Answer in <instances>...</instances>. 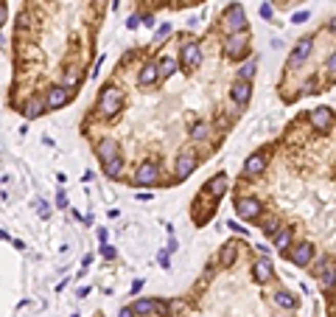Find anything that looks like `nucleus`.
Returning a JSON list of instances; mask_svg holds the SVG:
<instances>
[{"label": "nucleus", "instance_id": "f257e3e1", "mask_svg": "<svg viewBox=\"0 0 336 317\" xmlns=\"http://www.w3.org/2000/svg\"><path fill=\"white\" fill-rule=\"evenodd\" d=\"M121 104H123V93L115 85H107L104 93H101V112H104L107 121H112L121 112Z\"/></svg>", "mask_w": 336, "mask_h": 317}, {"label": "nucleus", "instance_id": "f03ea898", "mask_svg": "<svg viewBox=\"0 0 336 317\" xmlns=\"http://www.w3.org/2000/svg\"><path fill=\"white\" fill-rule=\"evenodd\" d=\"M221 26H224V31H227V34L247 31V14H244V6H238V3L227 6L224 17H221Z\"/></svg>", "mask_w": 336, "mask_h": 317}, {"label": "nucleus", "instance_id": "7ed1b4c3", "mask_svg": "<svg viewBox=\"0 0 336 317\" xmlns=\"http://www.w3.org/2000/svg\"><path fill=\"white\" fill-rule=\"evenodd\" d=\"M247 43H249V34L247 31H238V34H227L224 39V53L230 59H241L247 53Z\"/></svg>", "mask_w": 336, "mask_h": 317}, {"label": "nucleus", "instance_id": "20e7f679", "mask_svg": "<svg viewBox=\"0 0 336 317\" xmlns=\"http://www.w3.org/2000/svg\"><path fill=\"white\" fill-rule=\"evenodd\" d=\"M261 211H263V205L255 200V196H241V200H236V213L241 219H249L252 222V219L261 216Z\"/></svg>", "mask_w": 336, "mask_h": 317}, {"label": "nucleus", "instance_id": "39448f33", "mask_svg": "<svg viewBox=\"0 0 336 317\" xmlns=\"http://www.w3.org/2000/svg\"><path fill=\"white\" fill-rule=\"evenodd\" d=\"M70 98H73V90H70V87H65V85L51 87V90L45 93V104H48V110H59V107H65Z\"/></svg>", "mask_w": 336, "mask_h": 317}, {"label": "nucleus", "instance_id": "423d86ee", "mask_svg": "<svg viewBox=\"0 0 336 317\" xmlns=\"http://www.w3.org/2000/svg\"><path fill=\"white\" fill-rule=\"evenodd\" d=\"M179 65H182L185 70L199 68V65H202V51H199V45H194V43L182 45V53H179Z\"/></svg>", "mask_w": 336, "mask_h": 317}, {"label": "nucleus", "instance_id": "0eeeda50", "mask_svg": "<svg viewBox=\"0 0 336 317\" xmlns=\"http://www.w3.org/2000/svg\"><path fill=\"white\" fill-rule=\"evenodd\" d=\"M311 37H305V39H300L297 43V48H294L291 51V56H289V62H286V68L289 70H294V68H300V65L305 62V59H308V53H311Z\"/></svg>", "mask_w": 336, "mask_h": 317}, {"label": "nucleus", "instance_id": "6e6552de", "mask_svg": "<svg viewBox=\"0 0 336 317\" xmlns=\"http://www.w3.org/2000/svg\"><path fill=\"white\" fill-rule=\"evenodd\" d=\"M289 259H291V264H297V267H305L311 259H314V247H311L308 242H303V244H291V253H289Z\"/></svg>", "mask_w": 336, "mask_h": 317}, {"label": "nucleus", "instance_id": "1a4fd4ad", "mask_svg": "<svg viewBox=\"0 0 336 317\" xmlns=\"http://www.w3.org/2000/svg\"><path fill=\"white\" fill-rule=\"evenodd\" d=\"M230 98L236 101L238 107L249 104V98H252V85H249V82H244V79H236V85H233V90H230Z\"/></svg>", "mask_w": 336, "mask_h": 317}, {"label": "nucleus", "instance_id": "9d476101", "mask_svg": "<svg viewBox=\"0 0 336 317\" xmlns=\"http://www.w3.org/2000/svg\"><path fill=\"white\" fill-rule=\"evenodd\" d=\"M317 272H320V286H322V292L333 289V286H336V267L328 264V261H320V264H317Z\"/></svg>", "mask_w": 336, "mask_h": 317}, {"label": "nucleus", "instance_id": "9b49d317", "mask_svg": "<svg viewBox=\"0 0 336 317\" xmlns=\"http://www.w3.org/2000/svg\"><path fill=\"white\" fill-rule=\"evenodd\" d=\"M308 121H311V127L314 129H328L333 124V112L328 110V107H317V110H311Z\"/></svg>", "mask_w": 336, "mask_h": 317}, {"label": "nucleus", "instance_id": "f8f14e48", "mask_svg": "<svg viewBox=\"0 0 336 317\" xmlns=\"http://www.w3.org/2000/svg\"><path fill=\"white\" fill-rule=\"evenodd\" d=\"M157 177H160L157 163H140V169H137V174H135V183L137 185H154Z\"/></svg>", "mask_w": 336, "mask_h": 317}, {"label": "nucleus", "instance_id": "ddd939ff", "mask_svg": "<svg viewBox=\"0 0 336 317\" xmlns=\"http://www.w3.org/2000/svg\"><path fill=\"white\" fill-rule=\"evenodd\" d=\"M196 169V154L194 152H182L177 157V177L179 180H185V177H191V171Z\"/></svg>", "mask_w": 336, "mask_h": 317}, {"label": "nucleus", "instance_id": "4468645a", "mask_svg": "<svg viewBox=\"0 0 336 317\" xmlns=\"http://www.w3.org/2000/svg\"><path fill=\"white\" fill-rule=\"evenodd\" d=\"M266 152H255V154H249L247 157V163H244V171H247L249 177H258L263 169H266Z\"/></svg>", "mask_w": 336, "mask_h": 317}, {"label": "nucleus", "instance_id": "2eb2a0df", "mask_svg": "<svg viewBox=\"0 0 336 317\" xmlns=\"http://www.w3.org/2000/svg\"><path fill=\"white\" fill-rule=\"evenodd\" d=\"M252 275H255L258 284H266V281H272V261H269L266 255H261V259L252 264Z\"/></svg>", "mask_w": 336, "mask_h": 317}, {"label": "nucleus", "instance_id": "dca6fc26", "mask_svg": "<svg viewBox=\"0 0 336 317\" xmlns=\"http://www.w3.org/2000/svg\"><path fill=\"white\" fill-rule=\"evenodd\" d=\"M157 79H160V65H154V62H146L140 68V73H137V82H140L143 87H152Z\"/></svg>", "mask_w": 336, "mask_h": 317}, {"label": "nucleus", "instance_id": "f3484780", "mask_svg": "<svg viewBox=\"0 0 336 317\" xmlns=\"http://www.w3.org/2000/svg\"><path fill=\"white\" fill-rule=\"evenodd\" d=\"M95 152H98L101 163H104V160L118 157V154H121V146H118V141H112V137H104V141L98 143V149H95Z\"/></svg>", "mask_w": 336, "mask_h": 317}, {"label": "nucleus", "instance_id": "a211bd4d", "mask_svg": "<svg viewBox=\"0 0 336 317\" xmlns=\"http://www.w3.org/2000/svg\"><path fill=\"white\" fill-rule=\"evenodd\" d=\"M104 174L110 177V180H115V177L123 174V157H121V154L112 157V160H104Z\"/></svg>", "mask_w": 336, "mask_h": 317}, {"label": "nucleus", "instance_id": "6ab92c4d", "mask_svg": "<svg viewBox=\"0 0 336 317\" xmlns=\"http://www.w3.org/2000/svg\"><path fill=\"white\" fill-rule=\"evenodd\" d=\"M272 301L278 303L280 309H289V312H291V309H297V298H294L291 292H283V289H280V292H275V295H272Z\"/></svg>", "mask_w": 336, "mask_h": 317}, {"label": "nucleus", "instance_id": "aec40b11", "mask_svg": "<svg viewBox=\"0 0 336 317\" xmlns=\"http://www.w3.org/2000/svg\"><path fill=\"white\" fill-rule=\"evenodd\" d=\"M45 110H48V104H45L42 98H31V101L26 104V110H23V115H26V118H39Z\"/></svg>", "mask_w": 336, "mask_h": 317}, {"label": "nucleus", "instance_id": "412c9836", "mask_svg": "<svg viewBox=\"0 0 336 317\" xmlns=\"http://www.w3.org/2000/svg\"><path fill=\"white\" fill-rule=\"evenodd\" d=\"M238 259V247L236 244H224L221 247V253H219V264L221 267H233V261Z\"/></svg>", "mask_w": 336, "mask_h": 317}, {"label": "nucleus", "instance_id": "4be33fe9", "mask_svg": "<svg viewBox=\"0 0 336 317\" xmlns=\"http://www.w3.org/2000/svg\"><path fill=\"white\" fill-rule=\"evenodd\" d=\"M205 191H207V194H213V196H221V194L227 191V177H224V174L213 177V180L205 185Z\"/></svg>", "mask_w": 336, "mask_h": 317}, {"label": "nucleus", "instance_id": "5701e85b", "mask_svg": "<svg viewBox=\"0 0 336 317\" xmlns=\"http://www.w3.org/2000/svg\"><path fill=\"white\" fill-rule=\"evenodd\" d=\"M157 65H160V76H163V79H171V76L177 73V59L174 56H163Z\"/></svg>", "mask_w": 336, "mask_h": 317}, {"label": "nucleus", "instance_id": "b1692460", "mask_svg": "<svg viewBox=\"0 0 336 317\" xmlns=\"http://www.w3.org/2000/svg\"><path fill=\"white\" fill-rule=\"evenodd\" d=\"M255 73H258V59H249V62H244L238 68V79H244V82H252Z\"/></svg>", "mask_w": 336, "mask_h": 317}, {"label": "nucleus", "instance_id": "393cba45", "mask_svg": "<svg viewBox=\"0 0 336 317\" xmlns=\"http://www.w3.org/2000/svg\"><path fill=\"white\" fill-rule=\"evenodd\" d=\"M191 137H194V141H207V137H210V124L196 121L194 127H191Z\"/></svg>", "mask_w": 336, "mask_h": 317}, {"label": "nucleus", "instance_id": "a878e982", "mask_svg": "<svg viewBox=\"0 0 336 317\" xmlns=\"http://www.w3.org/2000/svg\"><path fill=\"white\" fill-rule=\"evenodd\" d=\"M275 247H278L280 253H283V250H291V230L289 227H283V230L275 236Z\"/></svg>", "mask_w": 336, "mask_h": 317}, {"label": "nucleus", "instance_id": "bb28decb", "mask_svg": "<svg viewBox=\"0 0 336 317\" xmlns=\"http://www.w3.org/2000/svg\"><path fill=\"white\" fill-rule=\"evenodd\" d=\"M263 233H266V236H278V216H263Z\"/></svg>", "mask_w": 336, "mask_h": 317}, {"label": "nucleus", "instance_id": "cd10ccee", "mask_svg": "<svg viewBox=\"0 0 336 317\" xmlns=\"http://www.w3.org/2000/svg\"><path fill=\"white\" fill-rule=\"evenodd\" d=\"M168 34H171V26L165 23V26H160V28H157V34H154V43H160V39L168 37Z\"/></svg>", "mask_w": 336, "mask_h": 317}, {"label": "nucleus", "instance_id": "c85d7f7f", "mask_svg": "<svg viewBox=\"0 0 336 317\" xmlns=\"http://www.w3.org/2000/svg\"><path fill=\"white\" fill-rule=\"evenodd\" d=\"M28 26H31V23H28V14H26V11H23V14L17 17V28H20V31H26Z\"/></svg>", "mask_w": 336, "mask_h": 317}, {"label": "nucleus", "instance_id": "c756f323", "mask_svg": "<svg viewBox=\"0 0 336 317\" xmlns=\"http://www.w3.org/2000/svg\"><path fill=\"white\" fill-rule=\"evenodd\" d=\"M325 68H328V73H333L336 76V51L328 56V62H325Z\"/></svg>", "mask_w": 336, "mask_h": 317}, {"label": "nucleus", "instance_id": "7c9ffc66", "mask_svg": "<svg viewBox=\"0 0 336 317\" xmlns=\"http://www.w3.org/2000/svg\"><path fill=\"white\" fill-rule=\"evenodd\" d=\"M160 264L163 270H171V253H160Z\"/></svg>", "mask_w": 336, "mask_h": 317}, {"label": "nucleus", "instance_id": "2f4dec72", "mask_svg": "<svg viewBox=\"0 0 336 317\" xmlns=\"http://www.w3.org/2000/svg\"><path fill=\"white\" fill-rule=\"evenodd\" d=\"M308 17H311L308 11H297V14L291 17V23H305V20H308Z\"/></svg>", "mask_w": 336, "mask_h": 317}, {"label": "nucleus", "instance_id": "473e14b6", "mask_svg": "<svg viewBox=\"0 0 336 317\" xmlns=\"http://www.w3.org/2000/svg\"><path fill=\"white\" fill-rule=\"evenodd\" d=\"M314 87H317V82H314V79H305V82H303V90H305V93H317Z\"/></svg>", "mask_w": 336, "mask_h": 317}, {"label": "nucleus", "instance_id": "72a5a7b5", "mask_svg": "<svg viewBox=\"0 0 336 317\" xmlns=\"http://www.w3.org/2000/svg\"><path fill=\"white\" fill-rule=\"evenodd\" d=\"M261 17H263V20H269V17H272V6H269V3L261 6Z\"/></svg>", "mask_w": 336, "mask_h": 317}, {"label": "nucleus", "instance_id": "f704fd0d", "mask_svg": "<svg viewBox=\"0 0 336 317\" xmlns=\"http://www.w3.org/2000/svg\"><path fill=\"white\" fill-rule=\"evenodd\" d=\"M140 23H143V17H129V23H126V26H129L132 31H135V28L140 26Z\"/></svg>", "mask_w": 336, "mask_h": 317}, {"label": "nucleus", "instance_id": "c9c22d12", "mask_svg": "<svg viewBox=\"0 0 336 317\" xmlns=\"http://www.w3.org/2000/svg\"><path fill=\"white\" fill-rule=\"evenodd\" d=\"M230 230H236V233H241V236H247V227H244V225H236V222H230Z\"/></svg>", "mask_w": 336, "mask_h": 317}, {"label": "nucleus", "instance_id": "e433bc0d", "mask_svg": "<svg viewBox=\"0 0 336 317\" xmlns=\"http://www.w3.org/2000/svg\"><path fill=\"white\" fill-rule=\"evenodd\" d=\"M101 253H104V255H107V259H115V250H112V247H110V244H104V247H101Z\"/></svg>", "mask_w": 336, "mask_h": 317}, {"label": "nucleus", "instance_id": "4c0bfd02", "mask_svg": "<svg viewBox=\"0 0 336 317\" xmlns=\"http://www.w3.org/2000/svg\"><path fill=\"white\" fill-rule=\"evenodd\" d=\"M9 20V9H6V3H0V23Z\"/></svg>", "mask_w": 336, "mask_h": 317}, {"label": "nucleus", "instance_id": "58836bf2", "mask_svg": "<svg viewBox=\"0 0 336 317\" xmlns=\"http://www.w3.org/2000/svg\"><path fill=\"white\" fill-rule=\"evenodd\" d=\"M56 208H68V196H65V194L56 196Z\"/></svg>", "mask_w": 336, "mask_h": 317}, {"label": "nucleus", "instance_id": "ea45409f", "mask_svg": "<svg viewBox=\"0 0 336 317\" xmlns=\"http://www.w3.org/2000/svg\"><path fill=\"white\" fill-rule=\"evenodd\" d=\"M118 317H135V309H121V312H118Z\"/></svg>", "mask_w": 336, "mask_h": 317}, {"label": "nucleus", "instance_id": "a19ab883", "mask_svg": "<svg viewBox=\"0 0 336 317\" xmlns=\"http://www.w3.org/2000/svg\"><path fill=\"white\" fill-rule=\"evenodd\" d=\"M37 208H39V216H48V205H45V202H42V200L37 202Z\"/></svg>", "mask_w": 336, "mask_h": 317}, {"label": "nucleus", "instance_id": "79ce46f5", "mask_svg": "<svg viewBox=\"0 0 336 317\" xmlns=\"http://www.w3.org/2000/svg\"><path fill=\"white\" fill-rule=\"evenodd\" d=\"M140 289H143V281H135V284H132V295H137Z\"/></svg>", "mask_w": 336, "mask_h": 317}, {"label": "nucleus", "instance_id": "37998d69", "mask_svg": "<svg viewBox=\"0 0 336 317\" xmlns=\"http://www.w3.org/2000/svg\"><path fill=\"white\" fill-rule=\"evenodd\" d=\"M143 23H146V28H152V26H154V17L146 14V17H143Z\"/></svg>", "mask_w": 336, "mask_h": 317}, {"label": "nucleus", "instance_id": "c03bdc74", "mask_svg": "<svg viewBox=\"0 0 336 317\" xmlns=\"http://www.w3.org/2000/svg\"><path fill=\"white\" fill-rule=\"evenodd\" d=\"M73 317H79V314H73Z\"/></svg>", "mask_w": 336, "mask_h": 317}]
</instances>
